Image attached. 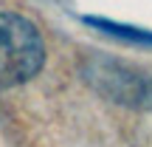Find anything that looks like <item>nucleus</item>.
Masks as SVG:
<instances>
[{
    "label": "nucleus",
    "mask_w": 152,
    "mask_h": 147,
    "mask_svg": "<svg viewBox=\"0 0 152 147\" xmlns=\"http://www.w3.org/2000/svg\"><path fill=\"white\" fill-rule=\"evenodd\" d=\"M45 62L39 28L17 11H0V88L28 82Z\"/></svg>",
    "instance_id": "nucleus-1"
},
{
    "label": "nucleus",
    "mask_w": 152,
    "mask_h": 147,
    "mask_svg": "<svg viewBox=\"0 0 152 147\" xmlns=\"http://www.w3.org/2000/svg\"><path fill=\"white\" fill-rule=\"evenodd\" d=\"M90 79L99 85V91L113 96L115 102L135 105V108H152V79L127 71L118 62H99V65H93Z\"/></svg>",
    "instance_id": "nucleus-2"
},
{
    "label": "nucleus",
    "mask_w": 152,
    "mask_h": 147,
    "mask_svg": "<svg viewBox=\"0 0 152 147\" xmlns=\"http://www.w3.org/2000/svg\"><path fill=\"white\" fill-rule=\"evenodd\" d=\"M82 20H85L87 26H93V28H99V31L115 37V40L152 48V31H147V28H135V26H127V23H115V20H107V17H82Z\"/></svg>",
    "instance_id": "nucleus-3"
}]
</instances>
